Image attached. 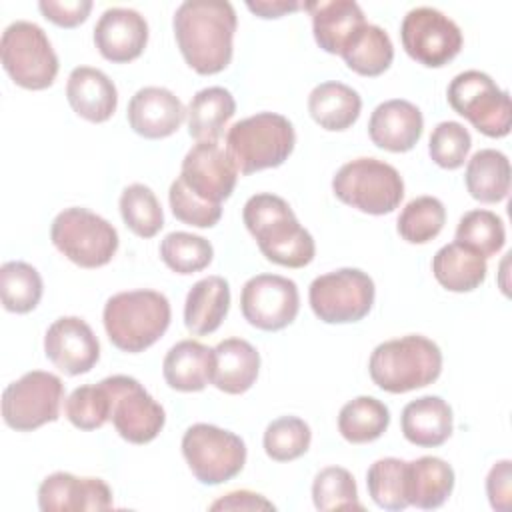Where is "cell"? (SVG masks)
<instances>
[{
	"instance_id": "2",
	"label": "cell",
	"mask_w": 512,
	"mask_h": 512,
	"mask_svg": "<svg viewBox=\"0 0 512 512\" xmlns=\"http://www.w3.org/2000/svg\"><path fill=\"white\" fill-rule=\"evenodd\" d=\"M242 218L266 260L286 268H304L314 260V238L284 198L270 192L254 194L246 200Z\"/></svg>"
},
{
	"instance_id": "16",
	"label": "cell",
	"mask_w": 512,
	"mask_h": 512,
	"mask_svg": "<svg viewBox=\"0 0 512 512\" xmlns=\"http://www.w3.org/2000/svg\"><path fill=\"white\" fill-rule=\"evenodd\" d=\"M178 178L198 198L222 204L234 192L238 168L228 150L218 142H196L186 152Z\"/></svg>"
},
{
	"instance_id": "10",
	"label": "cell",
	"mask_w": 512,
	"mask_h": 512,
	"mask_svg": "<svg viewBox=\"0 0 512 512\" xmlns=\"http://www.w3.org/2000/svg\"><path fill=\"white\" fill-rule=\"evenodd\" d=\"M182 454L194 478L216 486L232 480L246 464L244 440L214 424H192L182 436Z\"/></svg>"
},
{
	"instance_id": "32",
	"label": "cell",
	"mask_w": 512,
	"mask_h": 512,
	"mask_svg": "<svg viewBox=\"0 0 512 512\" xmlns=\"http://www.w3.org/2000/svg\"><path fill=\"white\" fill-rule=\"evenodd\" d=\"M466 190L474 200L484 204L502 202L510 192V162L508 156L494 148H484L472 154L464 174Z\"/></svg>"
},
{
	"instance_id": "14",
	"label": "cell",
	"mask_w": 512,
	"mask_h": 512,
	"mask_svg": "<svg viewBox=\"0 0 512 512\" xmlns=\"http://www.w3.org/2000/svg\"><path fill=\"white\" fill-rule=\"evenodd\" d=\"M100 382L110 396V420L116 432L132 444L152 442L164 428V408L132 376L116 374Z\"/></svg>"
},
{
	"instance_id": "3",
	"label": "cell",
	"mask_w": 512,
	"mask_h": 512,
	"mask_svg": "<svg viewBox=\"0 0 512 512\" xmlns=\"http://www.w3.org/2000/svg\"><path fill=\"white\" fill-rule=\"evenodd\" d=\"M172 318L170 302L156 290H128L110 296L102 320L110 342L128 354L150 348L168 330Z\"/></svg>"
},
{
	"instance_id": "8",
	"label": "cell",
	"mask_w": 512,
	"mask_h": 512,
	"mask_svg": "<svg viewBox=\"0 0 512 512\" xmlns=\"http://www.w3.org/2000/svg\"><path fill=\"white\" fill-rule=\"evenodd\" d=\"M52 244L80 268H100L118 250V232L102 216L80 208H64L50 226Z\"/></svg>"
},
{
	"instance_id": "43",
	"label": "cell",
	"mask_w": 512,
	"mask_h": 512,
	"mask_svg": "<svg viewBox=\"0 0 512 512\" xmlns=\"http://www.w3.org/2000/svg\"><path fill=\"white\" fill-rule=\"evenodd\" d=\"M64 414L80 430L102 428L110 420V396L102 382L78 386L64 402Z\"/></svg>"
},
{
	"instance_id": "44",
	"label": "cell",
	"mask_w": 512,
	"mask_h": 512,
	"mask_svg": "<svg viewBox=\"0 0 512 512\" xmlns=\"http://www.w3.org/2000/svg\"><path fill=\"white\" fill-rule=\"evenodd\" d=\"M472 146L470 132L454 120H444L436 124L428 140L430 158L446 170H456L464 164Z\"/></svg>"
},
{
	"instance_id": "42",
	"label": "cell",
	"mask_w": 512,
	"mask_h": 512,
	"mask_svg": "<svg viewBox=\"0 0 512 512\" xmlns=\"http://www.w3.org/2000/svg\"><path fill=\"white\" fill-rule=\"evenodd\" d=\"M312 500L320 512L362 510L354 476L340 466L322 468L314 476Z\"/></svg>"
},
{
	"instance_id": "40",
	"label": "cell",
	"mask_w": 512,
	"mask_h": 512,
	"mask_svg": "<svg viewBox=\"0 0 512 512\" xmlns=\"http://www.w3.org/2000/svg\"><path fill=\"white\" fill-rule=\"evenodd\" d=\"M212 256V244L190 232H170L160 242V258L176 274L200 272L212 262Z\"/></svg>"
},
{
	"instance_id": "31",
	"label": "cell",
	"mask_w": 512,
	"mask_h": 512,
	"mask_svg": "<svg viewBox=\"0 0 512 512\" xmlns=\"http://www.w3.org/2000/svg\"><path fill=\"white\" fill-rule=\"evenodd\" d=\"M236 112V102L230 90L208 86L198 90L186 110L188 134L198 142H218L224 126Z\"/></svg>"
},
{
	"instance_id": "4",
	"label": "cell",
	"mask_w": 512,
	"mask_h": 512,
	"mask_svg": "<svg viewBox=\"0 0 512 512\" xmlns=\"http://www.w3.org/2000/svg\"><path fill=\"white\" fill-rule=\"evenodd\" d=\"M368 372L380 390L404 394L438 380L442 352L430 338L408 334L378 344L370 354Z\"/></svg>"
},
{
	"instance_id": "22",
	"label": "cell",
	"mask_w": 512,
	"mask_h": 512,
	"mask_svg": "<svg viewBox=\"0 0 512 512\" xmlns=\"http://www.w3.org/2000/svg\"><path fill=\"white\" fill-rule=\"evenodd\" d=\"M312 16L316 44L328 54H342L354 34L366 24L360 4L354 0H320L306 2Z\"/></svg>"
},
{
	"instance_id": "19",
	"label": "cell",
	"mask_w": 512,
	"mask_h": 512,
	"mask_svg": "<svg viewBox=\"0 0 512 512\" xmlns=\"http://www.w3.org/2000/svg\"><path fill=\"white\" fill-rule=\"evenodd\" d=\"M148 42V22L132 8H108L94 26V44L98 52L116 64L136 60Z\"/></svg>"
},
{
	"instance_id": "33",
	"label": "cell",
	"mask_w": 512,
	"mask_h": 512,
	"mask_svg": "<svg viewBox=\"0 0 512 512\" xmlns=\"http://www.w3.org/2000/svg\"><path fill=\"white\" fill-rule=\"evenodd\" d=\"M350 70L360 76H380L394 60L388 32L376 24H364L340 54Z\"/></svg>"
},
{
	"instance_id": "24",
	"label": "cell",
	"mask_w": 512,
	"mask_h": 512,
	"mask_svg": "<svg viewBox=\"0 0 512 512\" xmlns=\"http://www.w3.org/2000/svg\"><path fill=\"white\" fill-rule=\"evenodd\" d=\"M210 384L226 394H244L260 370L258 350L244 338H226L212 348Z\"/></svg>"
},
{
	"instance_id": "1",
	"label": "cell",
	"mask_w": 512,
	"mask_h": 512,
	"mask_svg": "<svg viewBox=\"0 0 512 512\" xmlns=\"http://www.w3.org/2000/svg\"><path fill=\"white\" fill-rule=\"evenodd\" d=\"M236 24V10L226 0H186L172 20L182 58L204 76L230 64Z\"/></svg>"
},
{
	"instance_id": "5",
	"label": "cell",
	"mask_w": 512,
	"mask_h": 512,
	"mask_svg": "<svg viewBox=\"0 0 512 512\" xmlns=\"http://www.w3.org/2000/svg\"><path fill=\"white\" fill-rule=\"evenodd\" d=\"M294 144L292 122L276 112H258L238 120L226 134V150L244 176L284 164Z\"/></svg>"
},
{
	"instance_id": "11",
	"label": "cell",
	"mask_w": 512,
	"mask_h": 512,
	"mask_svg": "<svg viewBox=\"0 0 512 512\" xmlns=\"http://www.w3.org/2000/svg\"><path fill=\"white\" fill-rule=\"evenodd\" d=\"M374 280L358 268H340L312 280L308 300L312 312L326 324L362 320L374 304Z\"/></svg>"
},
{
	"instance_id": "48",
	"label": "cell",
	"mask_w": 512,
	"mask_h": 512,
	"mask_svg": "<svg viewBox=\"0 0 512 512\" xmlns=\"http://www.w3.org/2000/svg\"><path fill=\"white\" fill-rule=\"evenodd\" d=\"M210 510H274V504L262 494L250 490H234L218 498Z\"/></svg>"
},
{
	"instance_id": "34",
	"label": "cell",
	"mask_w": 512,
	"mask_h": 512,
	"mask_svg": "<svg viewBox=\"0 0 512 512\" xmlns=\"http://www.w3.org/2000/svg\"><path fill=\"white\" fill-rule=\"evenodd\" d=\"M390 424V410L374 396H358L346 402L338 414V430L350 444H366L380 438Z\"/></svg>"
},
{
	"instance_id": "15",
	"label": "cell",
	"mask_w": 512,
	"mask_h": 512,
	"mask_svg": "<svg viewBox=\"0 0 512 512\" xmlns=\"http://www.w3.org/2000/svg\"><path fill=\"white\" fill-rule=\"evenodd\" d=\"M240 310L242 316L260 330H282L298 316V286L294 280L278 274H256L242 286Z\"/></svg>"
},
{
	"instance_id": "49",
	"label": "cell",
	"mask_w": 512,
	"mask_h": 512,
	"mask_svg": "<svg viewBox=\"0 0 512 512\" xmlns=\"http://www.w3.org/2000/svg\"><path fill=\"white\" fill-rule=\"evenodd\" d=\"M248 10L254 12L260 18H280L288 12L306 8V2H286V0H256V2H246Z\"/></svg>"
},
{
	"instance_id": "46",
	"label": "cell",
	"mask_w": 512,
	"mask_h": 512,
	"mask_svg": "<svg viewBox=\"0 0 512 512\" xmlns=\"http://www.w3.org/2000/svg\"><path fill=\"white\" fill-rule=\"evenodd\" d=\"M38 8L44 14V18H48L56 26L74 28L88 18L92 10V2L90 0H64V2L40 0Z\"/></svg>"
},
{
	"instance_id": "39",
	"label": "cell",
	"mask_w": 512,
	"mask_h": 512,
	"mask_svg": "<svg viewBox=\"0 0 512 512\" xmlns=\"http://www.w3.org/2000/svg\"><path fill=\"white\" fill-rule=\"evenodd\" d=\"M456 242L472 248L484 258L496 256L506 242L504 222L492 210H470L456 226Z\"/></svg>"
},
{
	"instance_id": "20",
	"label": "cell",
	"mask_w": 512,
	"mask_h": 512,
	"mask_svg": "<svg viewBox=\"0 0 512 512\" xmlns=\"http://www.w3.org/2000/svg\"><path fill=\"white\" fill-rule=\"evenodd\" d=\"M126 116L136 134L158 140L174 134L182 126L186 108L168 88L144 86L130 98Z\"/></svg>"
},
{
	"instance_id": "25",
	"label": "cell",
	"mask_w": 512,
	"mask_h": 512,
	"mask_svg": "<svg viewBox=\"0 0 512 512\" xmlns=\"http://www.w3.org/2000/svg\"><path fill=\"white\" fill-rule=\"evenodd\" d=\"M400 426L404 438L414 446H442L454 428L452 408L440 396H420L404 406Z\"/></svg>"
},
{
	"instance_id": "9",
	"label": "cell",
	"mask_w": 512,
	"mask_h": 512,
	"mask_svg": "<svg viewBox=\"0 0 512 512\" xmlns=\"http://www.w3.org/2000/svg\"><path fill=\"white\" fill-rule=\"evenodd\" d=\"M448 104L478 132L504 138L512 126L510 96L486 72L464 70L452 78L446 90Z\"/></svg>"
},
{
	"instance_id": "47",
	"label": "cell",
	"mask_w": 512,
	"mask_h": 512,
	"mask_svg": "<svg viewBox=\"0 0 512 512\" xmlns=\"http://www.w3.org/2000/svg\"><path fill=\"white\" fill-rule=\"evenodd\" d=\"M510 460L496 462L488 476H486V494L490 500V506L494 510L506 512L510 508V482H512V468Z\"/></svg>"
},
{
	"instance_id": "6",
	"label": "cell",
	"mask_w": 512,
	"mask_h": 512,
	"mask_svg": "<svg viewBox=\"0 0 512 512\" xmlns=\"http://www.w3.org/2000/svg\"><path fill=\"white\" fill-rule=\"evenodd\" d=\"M332 190L344 204L374 216L394 212L404 198L400 172L378 158H356L338 168Z\"/></svg>"
},
{
	"instance_id": "17",
	"label": "cell",
	"mask_w": 512,
	"mask_h": 512,
	"mask_svg": "<svg viewBox=\"0 0 512 512\" xmlns=\"http://www.w3.org/2000/svg\"><path fill=\"white\" fill-rule=\"evenodd\" d=\"M44 352L60 372L78 376L96 366L100 358V342L82 318L62 316L48 326Z\"/></svg>"
},
{
	"instance_id": "28",
	"label": "cell",
	"mask_w": 512,
	"mask_h": 512,
	"mask_svg": "<svg viewBox=\"0 0 512 512\" xmlns=\"http://www.w3.org/2000/svg\"><path fill=\"white\" fill-rule=\"evenodd\" d=\"M454 490L452 466L436 456H422L406 462V498L408 504L432 510L440 508Z\"/></svg>"
},
{
	"instance_id": "27",
	"label": "cell",
	"mask_w": 512,
	"mask_h": 512,
	"mask_svg": "<svg viewBox=\"0 0 512 512\" xmlns=\"http://www.w3.org/2000/svg\"><path fill=\"white\" fill-rule=\"evenodd\" d=\"M212 348L198 340H180L164 356L162 374L170 388L178 392H200L210 384Z\"/></svg>"
},
{
	"instance_id": "7",
	"label": "cell",
	"mask_w": 512,
	"mask_h": 512,
	"mask_svg": "<svg viewBox=\"0 0 512 512\" xmlns=\"http://www.w3.org/2000/svg\"><path fill=\"white\" fill-rule=\"evenodd\" d=\"M0 60L6 74L26 90H44L58 74V56L46 32L28 20H16L4 28Z\"/></svg>"
},
{
	"instance_id": "30",
	"label": "cell",
	"mask_w": 512,
	"mask_h": 512,
	"mask_svg": "<svg viewBox=\"0 0 512 512\" xmlns=\"http://www.w3.org/2000/svg\"><path fill=\"white\" fill-rule=\"evenodd\" d=\"M432 272L442 288L450 292H470L486 280L488 266L484 256L454 240L434 254Z\"/></svg>"
},
{
	"instance_id": "37",
	"label": "cell",
	"mask_w": 512,
	"mask_h": 512,
	"mask_svg": "<svg viewBox=\"0 0 512 512\" xmlns=\"http://www.w3.org/2000/svg\"><path fill=\"white\" fill-rule=\"evenodd\" d=\"M446 224V208L436 196L410 200L396 222L398 234L410 244H426L436 238Z\"/></svg>"
},
{
	"instance_id": "26",
	"label": "cell",
	"mask_w": 512,
	"mask_h": 512,
	"mask_svg": "<svg viewBox=\"0 0 512 512\" xmlns=\"http://www.w3.org/2000/svg\"><path fill=\"white\" fill-rule=\"evenodd\" d=\"M230 308V286L222 276L198 280L186 294L184 324L196 336L212 334L220 328Z\"/></svg>"
},
{
	"instance_id": "36",
	"label": "cell",
	"mask_w": 512,
	"mask_h": 512,
	"mask_svg": "<svg viewBox=\"0 0 512 512\" xmlns=\"http://www.w3.org/2000/svg\"><path fill=\"white\" fill-rule=\"evenodd\" d=\"M120 214L124 224L140 238L156 236L164 226L162 206L146 184H130L120 194Z\"/></svg>"
},
{
	"instance_id": "13",
	"label": "cell",
	"mask_w": 512,
	"mask_h": 512,
	"mask_svg": "<svg viewBox=\"0 0 512 512\" xmlns=\"http://www.w3.org/2000/svg\"><path fill=\"white\" fill-rule=\"evenodd\" d=\"M400 40L406 54L428 68L448 64L464 44L460 26L432 6H416L406 12L400 24Z\"/></svg>"
},
{
	"instance_id": "41",
	"label": "cell",
	"mask_w": 512,
	"mask_h": 512,
	"mask_svg": "<svg viewBox=\"0 0 512 512\" xmlns=\"http://www.w3.org/2000/svg\"><path fill=\"white\" fill-rule=\"evenodd\" d=\"M310 426L298 416H280L264 430V452L276 462H290L304 456L310 448Z\"/></svg>"
},
{
	"instance_id": "12",
	"label": "cell",
	"mask_w": 512,
	"mask_h": 512,
	"mask_svg": "<svg viewBox=\"0 0 512 512\" xmlns=\"http://www.w3.org/2000/svg\"><path fill=\"white\" fill-rule=\"evenodd\" d=\"M64 400L62 380L44 370H32L2 392V418L16 432H32L58 420Z\"/></svg>"
},
{
	"instance_id": "18",
	"label": "cell",
	"mask_w": 512,
	"mask_h": 512,
	"mask_svg": "<svg viewBox=\"0 0 512 512\" xmlns=\"http://www.w3.org/2000/svg\"><path fill=\"white\" fill-rule=\"evenodd\" d=\"M42 512H80L112 508V490L102 478H78L70 472L46 476L38 488Z\"/></svg>"
},
{
	"instance_id": "21",
	"label": "cell",
	"mask_w": 512,
	"mask_h": 512,
	"mask_svg": "<svg viewBox=\"0 0 512 512\" xmlns=\"http://www.w3.org/2000/svg\"><path fill=\"white\" fill-rule=\"evenodd\" d=\"M424 128L422 112L416 104L392 98L374 108L368 120L370 140L388 152H408L412 150Z\"/></svg>"
},
{
	"instance_id": "23",
	"label": "cell",
	"mask_w": 512,
	"mask_h": 512,
	"mask_svg": "<svg viewBox=\"0 0 512 512\" xmlns=\"http://www.w3.org/2000/svg\"><path fill=\"white\" fill-rule=\"evenodd\" d=\"M66 98L72 110L88 122H106L118 106L114 82L98 68L76 66L66 82Z\"/></svg>"
},
{
	"instance_id": "29",
	"label": "cell",
	"mask_w": 512,
	"mask_h": 512,
	"mask_svg": "<svg viewBox=\"0 0 512 512\" xmlns=\"http://www.w3.org/2000/svg\"><path fill=\"white\" fill-rule=\"evenodd\" d=\"M362 110L360 94L338 80H328L312 88L308 96V112L320 128L342 132L350 128Z\"/></svg>"
},
{
	"instance_id": "38",
	"label": "cell",
	"mask_w": 512,
	"mask_h": 512,
	"mask_svg": "<svg viewBox=\"0 0 512 512\" xmlns=\"http://www.w3.org/2000/svg\"><path fill=\"white\" fill-rule=\"evenodd\" d=\"M368 494L384 510L408 508L406 498V462L400 458H380L366 472Z\"/></svg>"
},
{
	"instance_id": "45",
	"label": "cell",
	"mask_w": 512,
	"mask_h": 512,
	"mask_svg": "<svg viewBox=\"0 0 512 512\" xmlns=\"http://www.w3.org/2000/svg\"><path fill=\"white\" fill-rule=\"evenodd\" d=\"M168 200H170L172 214L180 222L196 226V228H212L214 224H218V220L222 216V204H212V202L198 198L196 194H192L186 188V184L180 178H176L170 184Z\"/></svg>"
},
{
	"instance_id": "35",
	"label": "cell",
	"mask_w": 512,
	"mask_h": 512,
	"mask_svg": "<svg viewBox=\"0 0 512 512\" xmlns=\"http://www.w3.org/2000/svg\"><path fill=\"white\" fill-rule=\"evenodd\" d=\"M42 276L38 270L22 260L4 262L0 268V296L2 306L14 314L34 310L42 298Z\"/></svg>"
}]
</instances>
